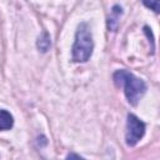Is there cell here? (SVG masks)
I'll use <instances>...</instances> for the list:
<instances>
[{"mask_svg":"<svg viewBox=\"0 0 160 160\" xmlns=\"http://www.w3.org/2000/svg\"><path fill=\"white\" fill-rule=\"evenodd\" d=\"M141 1L146 8L151 9L154 12L158 14L160 11V0H141Z\"/></svg>","mask_w":160,"mask_h":160,"instance_id":"obj_7","label":"cell"},{"mask_svg":"<svg viewBox=\"0 0 160 160\" xmlns=\"http://www.w3.org/2000/svg\"><path fill=\"white\" fill-rule=\"evenodd\" d=\"M114 82L116 86H124L125 96L132 106H136L142 95L146 91V84L144 80L136 78L128 70H118L112 75Z\"/></svg>","mask_w":160,"mask_h":160,"instance_id":"obj_1","label":"cell"},{"mask_svg":"<svg viewBox=\"0 0 160 160\" xmlns=\"http://www.w3.org/2000/svg\"><path fill=\"white\" fill-rule=\"evenodd\" d=\"M12 125H14L12 115L5 109H0V130H10Z\"/></svg>","mask_w":160,"mask_h":160,"instance_id":"obj_5","label":"cell"},{"mask_svg":"<svg viewBox=\"0 0 160 160\" xmlns=\"http://www.w3.org/2000/svg\"><path fill=\"white\" fill-rule=\"evenodd\" d=\"M144 31H145V34L148 35V38L150 39L149 41H151V50H152V52H154V38H152V34H151L149 26H144Z\"/></svg>","mask_w":160,"mask_h":160,"instance_id":"obj_8","label":"cell"},{"mask_svg":"<svg viewBox=\"0 0 160 160\" xmlns=\"http://www.w3.org/2000/svg\"><path fill=\"white\" fill-rule=\"evenodd\" d=\"M70 158H81L80 155H76V154H69L68 155V159H70Z\"/></svg>","mask_w":160,"mask_h":160,"instance_id":"obj_9","label":"cell"},{"mask_svg":"<svg viewBox=\"0 0 160 160\" xmlns=\"http://www.w3.org/2000/svg\"><path fill=\"white\" fill-rule=\"evenodd\" d=\"M36 46H38V49L41 52H46L50 49V46H51V39H50V35H49L48 31H42L41 32V35L38 38Z\"/></svg>","mask_w":160,"mask_h":160,"instance_id":"obj_6","label":"cell"},{"mask_svg":"<svg viewBox=\"0 0 160 160\" xmlns=\"http://www.w3.org/2000/svg\"><path fill=\"white\" fill-rule=\"evenodd\" d=\"M145 134V124L134 114L128 115L126 120V145L129 146H135L144 136Z\"/></svg>","mask_w":160,"mask_h":160,"instance_id":"obj_3","label":"cell"},{"mask_svg":"<svg viewBox=\"0 0 160 160\" xmlns=\"http://www.w3.org/2000/svg\"><path fill=\"white\" fill-rule=\"evenodd\" d=\"M122 14V8L120 5H114L111 9V14L108 18V29L109 31H116L119 28V19Z\"/></svg>","mask_w":160,"mask_h":160,"instance_id":"obj_4","label":"cell"},{"mask_svg":"<svg viewBox=\"0 0 160 160\" xmlns=\"http://www.w3.org/2000/svg\"><path fill=\"white\" fill-rule=\"evenodd\" d=\"M94 50L91 29L86 22H80L75 34V41L71 49L74 62H86Z\"/></svg>","mask_w":160,"mask_h":160,"instance_id":"obj_2","label":"cell"}]
</instances>
